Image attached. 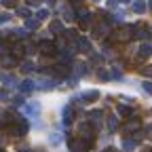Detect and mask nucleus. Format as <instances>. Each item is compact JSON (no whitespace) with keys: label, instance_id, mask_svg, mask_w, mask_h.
<instances>
[{"label":"nucleus","instance_id":"5","mask_svg":"<svg viewBox=\"0 0 152 152\" xmlns=\"http://www.w3.org/2000/svg\"><path fill=\"white\" fill-rule=\"evenodd\" d=\"M38 49H40V53L49 55V53H53V51H55V45H53L51 40H42L40 45H38Z\"/></svg>","mask_w":152,"mask_h":152},{"label":"nucleus","instance_id":"18","mask_svg":"<svg viewBox=\"0 0 152 152\" xmlns=\"http://www.w3.org/2000/svg\"><path fill=\"white\" fill-rule=\"evenodd\" d=\"M133 148H135V142H133V140H125V142H123V150H125V152H131Z\"/></svg>","mask_w":152,"mask_h":152},{"label":"nucleus","instance_id":"40","mask_svg":"<svg viewBox=\"0 0 152 152\" xmlns=\"http://www.w3.org/2000/svg\"><path fill=\"white\" fill-rule=\"evenodd\" d=\"M21 152H30V150H21Z\"/></svg>","mask_w":152,"mask_h":152},{"label":"nucleus","instance_id":"15","mask_svg":"<svg viewBox=\"0 0 152 152\" xmlns=\"http://www.w3.org/2000/svg\"><path fill=\"white\" fill-rule=\"evenodd\" d=\"M53 87H55L53 80H38V89H45L47 91V89H53Z\"/></svg>","mask_w":152,"mask_h":152},{"label":"nucleus","instance_id":"24","mask_svg":"<svg viewBox=\"0 0 152 152\" xmlns=\"http://www.w3.org/2000/svg\"><path fill=\"white\" fill-rule=\"evenodd\" d=\"M59 142H61V135H59V133H55V135H51V144H53V146H57Z\"/></svg>","mask_w":152,"mask_h":152},{"label":"nucleus","instance_id":"37","mask_svg":"<svg viewBox=\"0 0 152 152\" xmlns=\"http://www.w3.org/2000/svg\"><path fill=\"white\" fill-rule=\"evenodd\" d=\"M142 152H152V146H144V148H142Z\"/></svg>","mask_w":152,"mask_h":152},{"label":"nucleus","instance_id":"43","mask_svg":"<svg viewBox=\"0 0 152 152\" xmlns=\"http://www.w3.org/2000/svg\"><path fill=\"white\" fill-rule=\"evenodd\" d=\"M72 2H76V0H72Z\"/></svg>","mask_w":152,"mask_h":152},{"label":"nucleus","instance_id":"20","mask_svg":"<svg viewBox=\"0 0 152 152\" xmlns=\"http://www.w3.org/2000/svg\"><path fill=\"white\" fill-rule=\"evenodd\" d=\"M51 32H55V34H59V32H64V26H61L59 21H53V23H51Z\"/></svg>","mask_w":152,"mask_h":152},{"label":"nucleus","instance_id":"38","mask_svg":"<svg viewBox=\"0 0 152 152\" xmlns=\"http://www.w3.org/2000/svg\"><path fill=\"white\" fill-rule=\"evenodd\" d=\"M104 152H118V150H114V148H106Z\"/></svg>","mask_w":152,"mask_h":152},{"label":"nucleus","instance_id":"29","mask_svg":"<svg viewBox=\"0 0 152 152\" xmlns=\"http://www.w3.org/2000/svg\"><path fill=\"white\" fill-rule=\"evenodd\" d=\"M17 15H19V17H30V11H28V9H19Z\"/></svg>","mask_w":152,"mask_h":152},{"label":"nucleus","instance_id":"6","mask_svg":"<svg viewBox=\"0 0 152 152\" xmlns=\"http://www.w3.org/2000/svg\"><path fill=\"white\" fill-rule=\"evenodd\" d=\"M137 55L142 57V59H148V57L152 55V45H148V42H146V45H142V47H140V51H137Z\"/></svg>","mask_w":152,"mask_h":152},{"label":"nucleus","instance_id":"3","mask_svg":"<svg viewBox=\"0 0 152 152\" xmlns=\"http://www.w3.org/2000/svg\"><path fill=\"white\" fill-rule=\"evenodd\" d=\"M78 133L83 135V140H89V142H93V125H89V123H83V125L78 127Z\"/></svg>","mask_w":152,"mask_h":152},{"label":"nucleus","instance_id":"35","mask_svg":"<svg viewBox=\"0 0 152 152\" xmlns=\"http://www.w3.org/2000/svg\"><path fill=\"white\" fill-rule=\"evenodd\" d=\"M116 2H118V0H108V7L114 9V7H116Z\"/></svg>","mask_w":152,"mask_h":152},{"label":"nucleus","instance_id":"7","mask_svg":"<svg viewBox=\"0 0 152 152\" xmlns=\"http://www.w3.org/2000/svg\"><path fill=\"white\" fill-rule=\"evenodd\" d=\"M135 129H140V121H137V118H131V121L123 127V133H131V131H135Z\"/></svg>","mask_w":152,"mask_h":152},{"label":"nucleus","instance_id":"33","mask_svg":"<svg viewBox=\"0 0 152 152\" xmlns=\"http://www.w3.org/2000/svg\"><path fill=\"white\" fill-rule=\"evenodd\" d=\"M142 74H146V76H152V68H144V70H142Z\"/></svg>","mask_w":152,"mask_h":152},{"label":"nucleus","instance_id":"4","mask_svg":"<svg viewBox=\"0 0 152 152\" xmlns=\"http://www.w3.org/2000/svg\"><path fill=\"white\" fill-rule=\"evenodd\" d=\"M89 118H91V121H93V123H91V125H93V127H95V129H97V127H99V125H102V118H104V114H102V112H99V110H95V112H91V114H89Z\"/></svg>","mask_w":152,"mask_h":152},{"label":"nucleus","instance_id":"22","mask_svg":"<svg viewBox=\"0 0 152 152\" xmlns=\"http://www.w3.org/2000/svg\"><path fill=\"white\" fill-rule=\"evenodd\" d=\"M102 34H108V28L106 26H99V28L93 30V36H102Z\"/></svg>","mask_w":152,"mask_h":152},{"label":"nucleus","instance_id":"10","mask_svg":"<svg viewBox=\"0 0 152 152\" xmlns=\"http://www.w3.org/2000/svg\"><path fill=\"white\" fill-rule=\"evenodd\" d=\"M133 11H135V13H146V2H144V0H135V2H133Z\"/></svg>","mask_w":152,"mask_h":152},{"label":"nucleus","instance_id":"19","mask_svg":"<svg viewBox=\"0 0 152 152\" xmlns=\"http://www.w3.org/2000/svg\"><path fill=\"white\" fill-rule=\"evenodd\" d=\"M78 47L80 51H91V45L87 42V38H78Z\"/></svg>","mask_w":152,"mask_h":152},{"label":"nucleus","instance_id":"36","mask_svg":"<svg viewBox=\"0 0 152 152\" xmlns=\"http://www.w3.org/2000/svg\"><path fill=\"white\" fill-rule=\"evenodd\" d=\"M2 2H4V7H13V4H15V0H2Z\"/></svg>","mask_w":152,"mask_h":152},{"label":"nucleus","instance_id":"39","mask_svg":"<svg viewBox=\"0 0 152 152\" xmlns=\"http://www.w3.org/2000/svg\"><path fill=\"white\" fill-rule=\"evenodd\" d=\"M150 9H152V0H150Z\"/></svg>","mask_w":152,"mask_h":152},{"label":"nucleus","instance_id":"26","mask_svg":"<svg viewBox=\"0 0 152 152\" xmlns=\"http://www.w3.org/2000/svg\"><path fill=\"white\" fill-rule=\"evenodd\" d=\"M21 70H23V72H32V70H34V64H30V61H26V64L21 66Z\"/></svg>","mask_w":152,"mask_h":152},{"label":"nucleus","instance_id":"14","mask_svg":"<svg viewBox=\"0 0 152 152\" xmlns=\"http://www.w3.org/2000/svg\"><path fill=\"white\" fill-rule=\"evenodd\" d=\"M118 114H121V116H131V114H133V110L129 108V106H118Z\"/></svg>","mask_w":152,"mask_h":152},{"label":"nucleus","instance_id":"27","mask_svg":"<svg viewBox=\"0 0 152 152\" xmlns=\"http://www.w3.org/2000/svg\"><path fill=\"white\" fill-rule=\"evenodd\" d=\"M36 26H40V21H38V19H30V21H28V28H30V30H34Z\"/></svg>","mask_w":152,"mask_h":152},{"label":"nucleus","instance_id":"28","mask_svg":"<svg viewBox=\"0 0 152 152\" xmlns=\"http://www.w3.org/2000/svg\"><path fill=\"white\" fill-rule=\"evenodd\" d=\"M142 87L146 89V93H148V95H152V83H148V80H146V83H144Z\"/></svg>","mask_w":152,"mask_h":152},{"label":"nucleus","instance_id":"23","mask_svg":"<svg viewBox=\"0 0 152 152\" xmlns=\"http://www.w3.org/2000/svg\"><path fill=\"white\" fill-rule=\"evenodd\" d=\"M74 70H76V74H78V76H83V74H85V70H87V66H85V64H76V66H74Z\"/></svg>","mask_w":152,"mask_h":152},{"label":"nucleus","instance_id":"41","mask_svg":"<svg viewBox=\"0 0 152 152\" xmlns=\"http://www.w3.org/2000/svg\"><path fill=\"white\" fill-rule=\"evenodd\" d=\"M0 144H2V137H0Z\"/></svg>","mask_w":152,"mask_h":152},{"label":"nucleus","instance_id":"8","mask_svg":"<svg viewBox=\"0 0 152 152\" xmlns=\"http://www.w3.org/2000/svg\"><path fill=\"white\" fill-rule=\"evenodd\" d=\"M49 72H51L53 76H57V78H64V76L68 74V68H66V66H55V68L49 70Z\"/></svg>","mask_w":152,"mask_h":152},{"label":"nucleus","instance_id":"31","mask_svg":"<svg viewBox=\"0 0 152 152\" xmlns=\"http://www.w3.org/2000/svg\"><path fill=\"white\" fill-rule=\"evenodd\" d=\"M9 19H11V15H0V23H7Z\"/></svg>","mask_w":152,"mask_h":152},{"label":"nucleus","instance_id":"25","mask_svg":"<svg viewBox=\"0 0 152 152\" xmlns=\"http://www.w3.org/2000/svg\"><path fill=\"white\" fill-rule=\"evenodd\" d=\"M47 17H49V11H45V9H40L36 15V19H47Z\"/></svg>","mask_w":152,"mask_h":152},{"label":"nucleus","instance_id":"32","mask_svg":"<svg viewBox=\"0 0 152 152\" xmlns=\"http://www.w3.org/2000/svg\"><path fill=\"white\" fill-rule=\"evenodd\" d=\"M64 15H66V19H72V17H74V13H72L70 9H66V11H64Z\"/></svg>","mask_w":152,"mask_h":152},{"label":"nucleus","instance_id":"30","mask_svg":"<svg viewBox=\"0 0 152 152\" xmlns=\"http://www.w3.org/2000/svg\"><path fill=\"white\" fill-rule=\"evenodd\" d=\"M13 64H15L13 57H7V59H2V66H7V68H9V66H13Z\"/></svg>","mask_w":152,"mask_h":152},{"label":"nucleus","instance_id":"11","mask_svg":"<svg viewBox=\"0 0 152 152\" xmlns=\"http://www.w3.org/2000/svg\"><path fill=\"white\" fill-rule=\"evenodd\" d=\"M32 89H34V83L32 80H23L21 85H19V91H23V93H30Z\"/></svg>","mask_w":152,"mask_h":152},{"label":"nucleus","instance_id":"13","mask_svg":"<svg viewBox=\"0 0 152 152\" xmlns=\"http://www.w3.org/2000/svg\"><path fill=\"white\" fill-rule=\"evenodd\" d=\"M116 127H118V118L116 116H108V129L110 131H116Z\"/></svg>","mask_w":152,"mask_h":152},{"label":"nucleus","instance_id":"21","mask_svg":"<svg viewBox=\"0 0 152 152\" xmlns=\"http://www.w3.org/2000/svg\"><path fill=\"white\" fill-rule=\"evenodd\" d=\"M97 97H99V93H97V91H91V93H85V99H87V102H95Z\"/></svg>","mask_w":152,"mask_h":152},{"label":"nucleus","instance_id":"44","mask_svg":"<svg viewBox=\"0 0 152 152\" xmlns=\"http://www.w3.org/2000/svg\"><path fill=\"white\" fill-rule=\"evenodd\" d=\"M0 152H4V150H0Z\"/></svg>","mask_w":152,"mask_h":152},{"label":"nucleus","instance_id":"45","mask_svg":"<svg viewBox=\"0 0 152 152\" xmlns=\"http://www.w3.org/2000/svg\"><path fill=\"white\" fill-rule=\"evenodd\" d=\"M95 2H97V0H95Z\"/></svg>","mask_w":152,"mask_h":152},{"label":"nucleus","instance_id":"9","mask_svg":"<svg viewBox=\"0 0 152 152\" xmlns=\"http://www.w3.org/2000/svg\"><path fill=\"white\" fill-rule=\"evenodd\" d=\"M74 118V112H72V106H66L64 110V125H70V121Z\"/></svg>","mask_w":152,"mask_h":152},{"label":"nucleus","instance_id":"12","mask_svg":"<svg viewBox=\"0 0 152 152\" xmlns=\"http://www.w3.org/2000/svg\"><path fill=\"white\" fill-rule=\"evenodd\" d=\"M0 83L7 85V87H13V85H15V78H13V76H9V74H2V76H0Z\"/></svg>","mask_w":152,"mask_h":152},{"label":"nucleus","instance_id":"17","mask_svg":"<svg viewBox=\"0 0 152 152\" xmlns=\"http://www.w3.org/2000/svg\"><path fill=\"white\" fill-rule=\"evenodd\" d=\"M11 53H13L15 57H21V55H23V47H21V45H13V47H11Z\"/></svg>","mask_w":152,"mask_h":152},{"label":"nucleus","instance_id":"42","mask_svg":"<svg viewBox=\"0 0 152 152\" xmlns=\"http://www.w3.org/2000/svg\"><path fill=\"white\" fill-rule=\"evenodd\" d=\"M125 2H129V0H125Z\"/></svg>","mask_w":152,"mask_h":152},{"label":"nucleus","instance_id":"34","mask_svg":"<svg viewBox=\"0 0 152 152\" xmlns=\"http://www.w3.org/2000/svg\"><path fill=\"white\" fill-rule=\"evenodd\" d=\"M146 135H148V137H152V125H148V127H146Z\"/></svg>","mask_w":152,"mask_h":152},{"label":"nucleus","instance_id":"2","mask_svg":"<svg viewBox=\"0 0 152 152\" xmlns=\"http://www.w3.org/2000/svg\"><path fill=\"white\" fill-rule=\"evenodd\" d=\"M114 36H116V40H131L133 38V26H123Z\"/></svg>","mask_w":152,"mask_h":152},{"label":"nucleus","instance_id":"1","mask_svg":"<svg viewBox=\"0 0 152 152\" xmlns=\"http://www.w3.org/2000/svg\"><path fill=\"white\" fill-rule=\"evenodd\" d=\"M91 146H93V142L83 140V137H74V140H70V142H68L70 152H89V148H91Z\"/></svg>","mask_w":152,"mask_h":152},{"label":"nucleus","instance_id":"16","mask_svg":"<svg viewBox=\"0 0 152 152\" xmlns=\"http://www.w3.org/2000/svg\"><path fill=\"white\" fill-rule=\"evenodd\" d=\"M38 110H40V104H28V108H26V112L28 114H38Z\"/></svg>","mask_w":152,"mask_h":152}]
</instances>
